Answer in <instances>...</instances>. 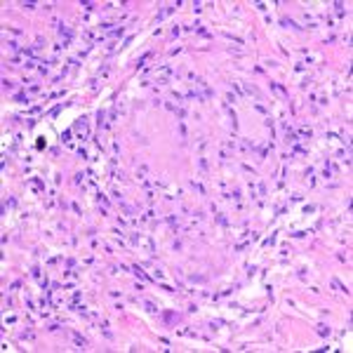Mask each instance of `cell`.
Listing matches in <instances>:
<instances>
[{
	"label": "cell",
	"instance_id": "6da1fadb",
	"mask_svg": "<svg viewBox=\"0 0 353 353\" xmlns=\"http://www.w3.org/2000/svg\"><path fill=\"white\" fill-rule=\"evenodd\" d=\"M73 339H76V344H78V348H87V341H85V339H80V337H78V334H76V337H73Z\"/></svg>",
	"mask_w": 353,
	"mask_h": 353
},
{
	"label": "cell",
	"instance_id": "7a4b0ae2",
	"mask_svg": "<svg viewBox=\"0 0 353 353\" xmlns=\"http://www.w3.org/2000/svg\"><path fill=\"white\" fill-rule=\"evenodd\" d=\"M332 285H334V287H339V290H341V292H346V294H348V287H344V285H341V282H339V280H332Z\"/></svg>",
	"mask_w": 353,
	"mask_h": 353
},
{
	"label": "cell",
	"instance_id": "3957f363",
	"mask_svg": "<svg viewBox=\"0 0 353 353\" xmlns=\"http://www.w3.org/2000/svg\"><path fill=\"white\" fill-rule=\"evenodd\" d=\"M146 311H151V313H155V311H158V308H155V306H153V304H151V301H146Z\"/></svg>",
	"mask_w": 353,
	"mask_h": 353
}]
</instances>
